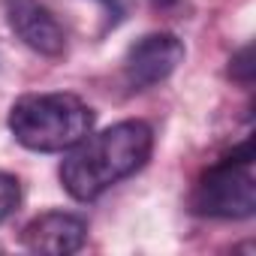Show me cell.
<instances>
[{"instance_id": "obj_1", "label": "cell", "mask_w": 256, "mask_h": 256, "mask_svg": "<svg viewBox=\"0 0 256 256\" xmlns=\"http://www.w3.org/2000/svg\"><path fill=\"white\" fill-rule=\"evenodd\" d=\"M154 151V130L145 120H120L84 136L60 163V184L78 202H94L124 178L136 175Z\"/></svg>"}, {"instance_id": "obj_2", "label": "cell", "mask_w": 256, "mask_h": 256, "mask_svg": "<svg viewBox=\"0 0 256 256\" xmlns=\"http://www.w3.org/2000/svg\"><path fill=\"white\" fill-rule=\"evenodd\" d=\"M6 124L16 142L28 151L60 154L94 130V112L76 94H24L12 102Z\"/></svg>"}, {"instance_id": "obj_3", "label": "cell", "mask_w": 256, "mask_h": 256, "mask_svg": "<svg viewBox=\"0 0 256 256\" xmlns=\"http://www.w3.org/2000/svg\"><path fill=\"white\" fill-rule=\"evenodd\" d=\"M190 208L211 220H247L256 214L253 139H244L232 154L217 160L193 187Z\"/></svg>"}, {"instance_id": "obj_4", "label": "cell", "mask_w": 256, "mask_h": 256, "mask_svg": "<svg viewBox=\"0 0 256 256\" xmlns=\"http://www.w3.org/2000/svg\"><path fill=\"white\" fill-rule=\"evenodd\" d=\"M184 42L175 34H145L142 40H136L130 48L124 52L120 70H124V82L133 90H148L160 82H166L181 64H184Z\"/></svg>"}, {"instance_id": "obj_5", "label": "cell", "mask_w": 256, "mask_h": 256, "mask_svg": "<svg viewBox=\"0 0 256 256\" xmlns=\"http://www.w3.org/2000/svg\"><path fill=\"white\" fill-rule=\"evenodd\" d=\"M4 16L10 30L36 54L60 58L66 52V34L58 18L40 0H4Z\"/></svg>"}, {"instance_id": "obj_6", "label": "cell", "mask_w": 256, "mask_h": 256, "mask_svg": "<svg viewBox=\"0 0 256 256\" xmlns=\"http://www.w3.org/2000/svg\"><path fill=\"white\" fill-rule=\"evenodd\" d=\"M88 241V223L70 211H46L22 229V244L34 253L66 256L82 250Z\"/></svg>"}, {"instance_id": "obj_7", "label": "cell", "mask_w": 256, "mask_h": 256, "mask_svg": "<svg viewBox=\"0 0 256 256\" xmlns=\"http://www.w3.org/2000/svg\"><path fill=\"white\" fill-rule=\"evenodd\" d=\"M22 205V184L16 175L0 172V223L10 220Z\"/></svg>"}, {"instance_id": "obj_8", "label": "cell", "mask_w": 256, "mask_h": 256, "mask_svg": "<svg viewBox=\"0 0 256 256\" xmlns=\"http://www.w3.org/2000/svg\"><path fill=\"white\" fill-rule=\"evenodd\" d=\"M253 46H244L232 60H229V76L238 82V84H244V88H250L253 84Z\"/></svg>"}, {"instance_id": "obj_9", "label": "cell", "mask_w": 256, "mask_h": 256, "mask_svg": "<svg viewBox=\"0 0 256 256\" xmlns=\"http://www.w3.org/2000/svg\"><path fill=\"white\" fill-rule=\"evenodd\" d=\"M96 4H102V6L112 12V18H114V22L124 16V0H96Z\"/></svg>"}, {"instance_id": "obj_10", "label": "cell", "mask_w": 256, "mask_h": 256, "mask_svg": "<svg viewBox=\"0 0 256 256\" xmlns=\"http://www.w3.org/2000/svg\"><path fill=\"white\" fill-rule=\"evenodd\" d=\"M154 4H157V6H175L178 0H154Z\"/></svg>"}]
</instances>
